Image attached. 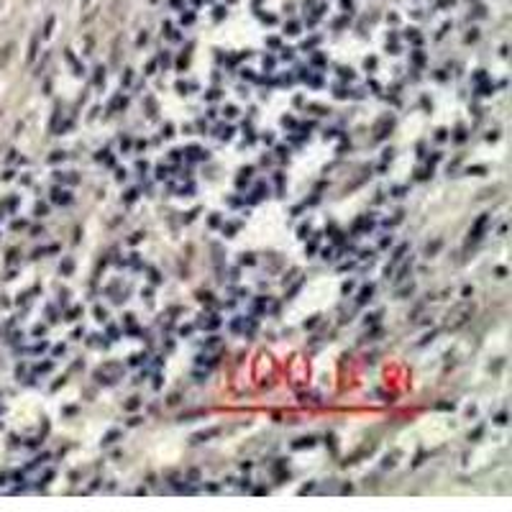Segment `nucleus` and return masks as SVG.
<instances>
[{
    "instance_id": "obj_1",
    "label": "nucleus",
    "mask_w": 512,
    "mask_h": 512,
    "mask_svg": "<svg viewBox=\"0 0 512 512\" xmlns=\"http://www.w3.org/2000/svg\"><path fill=\"white\" fill-rule=\"evenodd\" d=\"M471 312H474V310H471L469 305L458 307V310L453 312V318H456V320H448V331H458V328L466 323V318H471Z\"/></svg>"
},
{
    "instance_id": "obj_2",
    "label": "nucleus",
    "mask_w": 512,
    "mask_h": 512,
    "mask_svg": "<svg viewBox=\"0 0 512 512\" xmlns=\"http://www.w3.org/2000/svg\"><path fill=\"white\" fill-rule=\"evenodd\" d=\"M392 128H395V118H392V115H384L382 121L377 123V128H374V138H384Z\"/></svg>"
},
{
    "instance_id": "obj_3",
    "label": "nucleus",
    "mask_w": 512,
    "mask_h": 512,
    "mask_svg": "<svg viewBox=\"0 0 512 512\" xmlns=\"http://www.w3.org/2000/svg\"><path fill=\"white\" fill-rule=\"evenodd\" d=\"M487 220H489V215H482V218L474 223V228H471V233H469V241H479V239H482V230H484Z\"/></svg>"
},
{
    "instance_id": "obj_4",
    "label": "nucleus",
    "mask_w": 512,
    "mask_h": 512,
    "mask_svg": "<svg viewBox=\"0 0 512 512\" xmlns=\"http://www.w3.org/2000/svg\"><path fill=\"white\" fill-rule=\"evenodd\" d=\"M215 436H220V428L200 430V433H195V436H192V443H203V441H210V438H215Z\"/></svg>"
},
{
    "instance_id": "obj_5",
    "label": "nucleus",
    "mask_w": 512,
    "mask_h": 512,
    "mask_svg": "<svg viewBox=\"0 0 512 512\" xmlns=\"http://www.w3.org/2000/svg\"><path fill=\"white\" fill-rule=\"evenodd\" d=\"M312 446H315V438H312V436L297 438V441L292 443V448H295V451H302V448H312Z\"/></svg>"
},
{
    "instance_id": "obj_6",
    "label": "nucleus",
    "mask_w": 512,
    "mask_h": 512,
    "mask_svg": "<svg viewBox=\"0 0 512 512\" xmlns=\"http://www.w3.org/2000/svg\"><path fill=\"white\" fill-rule=\"evenodd\" d=\"M187 154H190V159H195V162H203V159H208V151H203L200 146H190V149H187Z\"/></svg>"
},
{
    "instance_id": "obj_7",
    "label": "nucleus",
    "mask_w": 512,
    "mask_h": 512,
    "mask_svg": "<svg viewBox=\"0 0 512 512\" xmlns=\"http://www.w3.org/2000/svg\"><path fill=\"white\" fill-rule=\"evenodd\" d=\"M52 200H54V203H62V205H69V203H72L69 192H62V190H54V192H52Z\"/></svg>"
},
{
    "instance_id": "obj_8",
    "label": "nucleus",
    "mask_w": 512,
    "mask_h": 512,
    "mask_svg": "<svg viewBox=\"0 0 512 512\" xmlns=\"http://www.w3.org/2000/svg\"><path fill=\"white\" fill-rule=\"evenodd\" d=\"M371 295H374V285L361 287V292H359V305H366V302L371 300Z\"/></svg>"
},
{
    "instance_id": "obj_9",
    "label": "nucleus",
    "mask_w": 512,
    "mask_h": 512,
    "mask_svg": "<svg viewBox=\"0 0 512 512\" xmlns=\"http://www.w3.org/2000/svg\"><path fill=\"white\" fill-rule=\"evenodd\" d=\"M441 246H443V241H441V239H436L433 244H428V246H425V254H428V256H436V254L441 251Z\"/></svg>"
},
{
    "instance_id": "obj_10",
    "label": "nucleus",
    "mask_w": 512,
    "mask_h": 512,
    "mask_svg": "<svg viewBox=\"0 0 512 512\" xmlns=\"http://www.w3.org/2000/svg\"><path fill=\"white\" fill-rule=\"evenodd\" d=\"M410 269H412V259H410V261H405V264H402V269H400V271H397V277H395V280H397V282H402V280H405V277H407V274H410Z\"/></svg>"
},
{
    "instance_id": "obj_11",
    "label": "nucleus",
    "mask_w": 512,
    "mask_h": 512,
    "mask_svg": "<svg viewBox=\"0 0 512 512\" xmlns=\"http://www.w3.org/2000/svg\"><path fill=\"white\" fill-rule=\"evenodd\" d=\"M230 136H233V128H230V126H220V128H218V138H220V141H228Z\"/></svg>"
},
{
    "instance_id": "obj_12",
    "label": "nucleus",
    "mask_w": 512,
    "mask_h": 512,
    "mask_svg": "<svg viewBox=\"0 0 512 512\" xmlns=\"http://www.w3.org/2000/svg\"><path fill=\"white\" fill-rule=\"evenodd\" d=\"M251 172H254V169H251V167H246V169H241V177H239V179H236V182H239V187H244V184H246V182H249V177H251Z\"/></svg>"
},
{
    "instance_id": "obj_13",
    "label": "nucleus",
    "mask_w": 512,
    "mask_h": 512,
    "mask_svg": "<svg viewBox=\"0 0 512 512\" xmlns=\"http://www.w3.org/2000/svg\"><path fill=\"white\" fill-rule=\"evenodd\" d=\"M123 407H126L128 412H133V410H138V407H141V400H138V397H131V400L123 405Z\"/></svg>"
},
{
    "instance_id": "obj_14",
    "label": "nucleus",
    "mask_w": 512,
    "mask_h": 512,
    "mask_svg": "<svg viewBox=\"0 0 512 512\" xmlns=\"http://www.w3.org/2000/svg\"><path fill=\"white\" fill-rule=\"evenodd\" d=\"M239 230V223H228V225H223V233H225V239H230V236Z\"/></svg>"
},
{
    "instance_id": "obj_15",
    "label": "nucleus",
    "mask_w": 512,
    "mask_h": 512,
    "mask_svg": "<svg viewBox=\"0 0 512 512\" xmlns=\"http://www.w3.org/2000/svg\"><path fill=\"white\" fill-rule=\"evenodd\" d=\"M118 436H121V433H118V430H110L108 436L103 438V443H105V446H110V443H115V438H118Z\"/></svg>"
},
{
    "instance_id": "obj_16",
    "label": "nucleus",
    "mask_w": 512,
    "mask_h": 512,
    "mask_svg": "<svg viewBox=\"0 0 512 512\" xmlns=\"http://www.w3.org/2000/svg\"><path fill=\"white\" fill-rule=\"evenodd\" d=\"M98 159H100V162H105L108 167H113V164H115V162H113V156H110L108 151H100V154H98Z\"/></svg>"
},
{
    "instance_id": "obj_17",
    "label": "nucleus",
    "mask_w": 512,
    "mask_h": 512,
    "mask_svg": "<svg viewBox=\"0 0 512 512\" xmlns=\"http://www.w3.org/2000/svg\"><path fill=\"white\" fill-rule=\"evenodd\" d=\"M338 74L343 77V80H353V69H351V67H341Z\"/></svg>"
},
{
    "instance_id": "obj_18",
    "label": "nucleus",
    "mask_w": 512,
    "mask_h": 512,
    "mask_svg": "<svg viewBox=\"0 0 512 512\" xmlns=\"http://www.w3.org/2000/svg\"><path fill=\"white\" fill-rule=\"evenodd\" d=\"M205 412L203 410H195V412H184V415H179V420H192V417H203Z\"/></svg>"
},
{
    "instance_id": "obj_19",
    "label": "nucleus",
    "mask_w": 512,
    "mask_h": 512,
    "mask_svg": "<svg viewBox=\"0 0 512 512\" xmlns=\"http://www.w3.org/2000/svg\"><path fill=\"white\" fill-rule=\"evenodd\" d=\"M405 251H407V244H402V246H397V251H395V256H392V261H400L402 256H405Z\"/></svg>"
},
{
    "instance_id": "obj_20",
    "label": "nucleus",
    "mask_w": 512,
    "mask_h": 512,
    "mask_svg": "<svg viewBox=\"0 0 512 512\" xmlns=\"http://www.w3.org/2000/svg\"><path fill=\"white\" fill-rule=\"evenodd\" d=\"M72 269H74V264H72V259H67V261H64V264H62V266H59V271H62V274H72Z\"/></svg>"
},
{
    "instance_id": "obj_21",
    "label": "nucleus",
    "mask_w": 512,
    "mask_h": 512,
    "mask_svg": "<svg viewBox=\"0 0 512 512\" xmlns=\"http://www.w3.org/2000/svg\"><path fill=\"white\" fill-rule=\"evenodd\" d=\"M466 174H477V177H479V174H487V167H469Z\"/></svg>"
},
{
    "instance_id": "obj_22",
    "label": "nucleus",
    "mask_w": 512,
    "mask_h": 512,
    "mask_svg": "<svg viewBox=\"0 0 512 512\" xmlns=\"http://www.w3.org/2000/svg\"><path fill=\"white\" fill-rule=\"evenodd\" d=\"M77 315H82V307H72L67 312V320H77Z\"/></svg>"
},
{
    "instance_id": "obj_23",
    "label": "nucleus",
    "mask_w": 512,
    "mask_h": 512,
    "mask_svg": "<svg viewBox=\"0 0 512 512\" xmlns=\"http://www.w3.org/2000/svg\"><path fill=\"white\" fill-rule=\"evenodd\" d=\"M179 402H182V395H179V392L169 395V400H167V405H172V407H174V405H179Z\"/></svg>"
},
{
    "instance_id": "obj_24",
    "label": "nucleus",
    "mask_w": 512,
    "mask_h": 512,
    "mask_svg": "<svg viewBox=\"0 0 512 512\" xmlns=\"http://www.w3.org/2000/svg\"><path fill=\"white\" fill-rule=\"evenodd\" d=\"M297 233H300V239H307V233H310V223H302V225L297 228Z\"/></svg>"
},
{
    "instance_id": "obj_25",
    "label": "nucleus",
    "mask_w": 512,
    "mask_h": 512,
    "mask_svg": "<svg viewBox=\"0 0 512 512\" xmlns=\"http://www.w3.org/2000/svg\"><path fill=\"white\" fill-rule=\"evenodd\" d=\"M223 113H225V118H236V115H239L236 105H225V110H223Z\"/></svg>"
},
{
    "instance_id": "obj_26",
    "label": "nucleus",
    "mask_w": 512,
    "mask_h": 512,
    "mask_svg": "<svg viewBox=\"0 0 512 512\" xmlns=\"http://www.w3.org/2000/svg\"><path fill=\"white\" fill-rule=\"evenodd\" d=\"M282 126H285V128H295V126H297V123H295V118H290V115H285V118H282Z\"/></svg>"
},
{
    "instance_id": "obj_27",
    "label": "nucleus",
    "mask_w": 512,
    "mask_h": 512,
    "mask_svg": "<svg viewBox=\"0 0 512 512\" xmlns=\"http://www.w3.org/2000/svg\"><path fill=\"white\" fill-rule=\"evenodd\" d=\"M453 141L463 144V141H466V131H463V128H456V136H453Z\"/></svg>"
},
{
    "instance_id": "obj_28",
    "label": "nucleus",
    "mask_w": 512,
    "mask_h": 512,
    "mask_svg": "<svg viewBox=\"0 0 512 512\" xmlns=\"http://www.w3.org/2000/svg\"><path fill=\"white\" fill-rule=\"evenodd\" d=\"M482 433H484V428L479 425V428H477V430H474V433H471V436H469V441H479V438H482Z\"/></svg>"
},
{
    "instance_id": "obj_29",
    "label": "nucleus",
    "mask_w": 512,
    "mask_h": 512,
    "mask_svg": "<svg viewBox=\"0 0 512 512\" xmlns=\"http://www.w3.org/2000/svg\"><path fill=\"white\" fill-rule=\"evenodd\" d=\"M64 156H67L64 151H54V154H52V162H54V164H57V162H64Z\"/></svg>"
},
{
    "instance_id": "obj_30",
    "label": "nucleus",
    "mask_w": 512,
    "mask_h": 512,
    "mask_svg": "<svg viewBox=\"0 0 512 512\" xmlns=\"http://www.w3.org/2000/svg\"><path fill=\"white\" fill-rule=\"evenodd\" d=\"M446 138H448V131H446V128H438V131H436V141H446Z\"/></svg>"
},
{
    "instance_id": "obj_31",
    "label": "nucleus",
    "mask_w": 512,
    "mask_h": 512,
    "mask_svg": "<svg viewBox=\"0 0 512 512\" xmlns=\"http://www.w3.org/2000/svg\"><path fill=\"white\" fill-rule=\"evenodd\" d=\"M241 264H246V266H251V264H256V259H254V254H244V259H241Z\"/></svg>"
},
{
    "instance_id": "obj_32",
    "label": "nucleus",
    "mask_w": 512,
    "mask_h": 512,
    "mask_svg": "<svg viewBox=\"0 0 512 512\" xmlns=\"http://www.w3.org/2000/svg\"><path fill=\"white\" fill-rule=\"evenodd\" d=\"M436 410H456V405H453V402H438Z\"/></svg>"
},
{
    "instance_id": "obj_33",
    "label": "nucleus",
    "mask_w": 512,
    "mask_h": 512,
    "mask_svg": "<svg viewBox=\"0 0 512 512\" xmlns=\"http://www.w3.org/2000/svg\"><path fill=\"white\" fill-rule=\"evenodd\" d=\"M95 72H98V74H95V82H98V85H100V82H103V80H105V69H103V67H98V69H95Z\"/></svg>"
},
{
    "instance_id": "obj_34",
    "label": "nucleus",
    "mask_w": 512,
    "mask_h": 512,
    "mask_svg": "<svg viewBox=\"0 0 512 512\" xmlns=\"http://www.w3.org/2000/svg\"><path fill=\"white\" fill-rule=\"evenodd\" d=\"M144 359H146L144 353H133V356H131V364H133V366H138V364H141Z\"/></svg>"
},
{
    "instance_id": "obj_35",
    "label": "nucleus",
    "mask_w": 512,
    "mask_h": 512,
    "mask_svg": "<svg viewBox=\"0 0 512 512\" xmlns=\"http://www.w3.org/2000/svg\"><path fill=\"white\" fill-rule=\"evenodd\" d=\"M310 110H315L318 115H325V113H331L328 108H323V105H310Z\"/></svg>"
},
{
    "instance_id": "obj_36",
    "label": "nucleus",
    "mask_w": 512,
    "mask_h": 512,
    "mask_svg": "<svg viewBox=\"0 0 512 512\" xmlns=\"http://www.w3.org/2000/svg\"><path fill=\"white\" fill-rule=\"evenodd\" d=\"M138 198V190H131V192H126V203H133Z\"/></svg>"
},
{
    "instance_id": "obj_37",
    "label": "nucleus",
    "mask_w": 512,
    "mask_h": 512,
    "mask_svg": "<svg viewBox=\"0 0 512 512\" xmlns=\"http://www.w3.org/2000/svg\"><path fill=\"white\" fill-rule=\"evenodd\" d=\"M492 92H494L492 85H482V87H479V95H492Z\"/></svg>"
},
{
    "instance_id": "obj_38",
    "label": "nucleus",
    "mask_w": 512,
    "mask_h": 512,
    "mask_svg": "<svg viewBox=\"0 0 512 512\" xmlns=\"http://www.w3.org/2000/svg\"><path fill=\"white\" fill-rule=\"evenodd\" d=\"M407 295H412V285H410V287H402V290H397V297H407Z\"/></svg>"
},
{
    "instance_id": "obj_39",
    "label": "nucleus",
    "mask_w": 512,
    "mask_h": 512,
    "mask_svg": "<svg viewBox=\"0 0 512 512\" xmlns=\"http://www.w3.org/2000/svg\"><path fill=\"white\" fill-rule=\"evenodd\" d=\"M105 315H108V312H105V310H103V307H95V318H98V320H100V323H103V320H105Z\"/></svg>"
},
{
    "instance_id": "obj_40",
    "label": "nucleus",
    "mask_w": 512,
    "mask_h": 512,
    "mask_svg": "<svg viewBox=\"0 0 512 512\" xmlns=\"http://www.w3.org/2000/svg\"><path fill=\"white\" fill-rule=\"evenodd\" d=\"M318 320H320V315H312V318H310V320H305V328H312V325H315V323H318Z\"/></svg>"
},
{
    "instance_id": "obj_41",
    "label": "nucleus",
    "mask_w": 512,
    "mask_h": 512,
    "mask_svg": "<svg viewBox=\"0 0 512 512\" xmlns=\"http://www.w3.org/2000/svg\"><path fill=\"white\" fill-rule=\"evenodd\" d=\"M174 136V128H172V123H167L164 126V138H172Z\"/></svg>"
},
{
    "instance_id": "obj_42",
    "label": "nucleus",
    "mask_w": 512,
    "mask_h": 512,
    "mask_svg": "<svg viewBox=\"0 0 512 512\" xmlns=\"http://www.w3.org/2000/svg\"><path fill=\"white\" fill-rule=\"evenodd\" d=\"M46 210H49V208H46V205H41V203L36 205V215H46Z\"/></svg>"
},
{
    "instance_id": "obj_43",
    "label": "nucleus",
    "mask_w": 512,
    "mask_h": 512,
    "mask_svg": "<svg viewBox=\"0 0 512 512\" xmlns=\"http://www.w3.org/2000/svg\"><path fill=\"white\" fill-rule=\"evenodd\" d=\"M494 423H497V425H504V423H507V415H504V412H499V415L494 417Z\"/></svg>"
},
{
    "instance_id": "obj_44",
    "label": "nucleus",
    "mask_w": 512,
    "mask_h": 512,
    "mask_svg": "<svg viewBox=\"0 0 512 512\" xmlns=\"http://www.w3.org/2000/svg\"><path fill=\"white\" fill-rule=\"evenodd\" d=\"M312 64H318V67H320V64H325L323 54H315V57H312Z\"/></svg>"
},
{
    "instance_id": "obj_45",
    "label": "nucleus",
    "mask_w": 512,
    "mask_h": 512,
    "mask_svg": "<svg viewBox=\"0 0 512 512\" xmlns=\"http://www.w3.org/2000/svg\"><path fill=\"white\" fill-rule=\"evenodd\" d=\"M287 33H300V26H297V23H290V26H287Z\"/></svg>"
},
{
    "instance_id": "obj_46",
    "label": "nucleus",
    "mask_w": 512,
    "mask_h": 512,
    "mask_svg": "<svg viewBox=\"0 0 512 512\" xmlns=\"http://www.w3.org/2000/svg\"><path fill=\"white\" fill-rule=\"evenodd\" d=\"M184 67H187V57L182 54V57H179V62H177V69H184Z\"/></svg>"
},
{
    "instance_id": "obj_47",
    "label": "nucleus",
    "mask_w": 512,
    "mask_h": 512,
    "mask_svg": "<svg viewBox=\"0 0 512 512\" xmlns=\"http://www.w3.org/2000/svg\"><path fill=\"white\" fill-rule=\"evenodd\" d=\"M364 67H366V69H374V67H377V59H374V57H371V59H366V62H364Z\"/></svg>"
},
{
    "instance_id": "obj_48",
    "label": "nucleus",
    "mask_w": 512,
    "mask_h": 512,
    "mask_svg": "<svg viewBox=\"0 0 512 512\" xmlns=\"http://www.w3.org/2000/svg\"><path fill=\"white\" fill-rule=\"evenodd\" d=\"M177 92H179V95H187V85H184V82H177Z\"/></svg>"
},
{
    "instance_id": "obj_49",
    "label": "nucleus",
    "mask_w": 512,
    "mask_h": 512,
    "mask_svg": "<svg viewBox=\"0 0 512 512\" xmlns=\"http://www.w3.org/2000/svg\"><path fill=\"white\" fill-rule=\"evenodd\" d=\"M348 95H351V92H346L343 87H338V90H336V98H341V100H343V98H348Z\"/></svg>"
},
{
    "instance_id": "obj_50",
    "label": "nucleus",
    "mask_w": 512,
    "mask_h": 512,
    "mask_svg": "<svg viewBox=\"0 0 512 512\" xmlns=\"http://www.w3.org/2000/svg\"><path fill=\"white\" fill-rule=\"evenodd\" d=\"M141 239H144V233H133V236H131V244H138Z\"/></svg>"
},
{
    "instance_id": "obj_51",
    "label": "nucleus",
    "mask_w": 512,
    "mask_h": 512,
    "mask_svg": "<svg viewBox=\"0 0 512 512\" xmlns=\"http://www.w3.org/2000/svg\"><path fill=\"white\" fill-rule=\"evenodd\" d=\"M215 98H220V90H210L208 92V100H215Z\"/></svg>"
},
{
    "instance_id": "obj_52",
    "label": "nucleus",
    "mask_w": 512,
    "mask_h": 512,
    "mask_svg": "<svg viewBox=\"0 0 512 512\" xmlns=\"http://www.w3.org/2000/svg\"><path fill=\"white\" fill-rule=\"evenodd\" d=\"M187 479H190V482H198V471H195V469H192V471H190V474H187Z\"/></svg>"
},
{
    "instance_id": "obj_53",
    "label": "nucleus",
    "mask_w": 512,
    "mask_h": 512,
    "mask_svg": "<svg viewBox=\"0 0 512 512\" xmlns=\"http://www.w3.org/2000/svg\"><path fill=\"white\" fill-rule=\"evenodd\" d=\"M271 67H274V59H271V57H269V59H264V69H271Z\"/></svg>"
},
{
    "instance_id": "obj_54",
    "label": "nucleus",
    "mask_w": 512,
    "mask_h": 512,
    "mask_svg": "<svg viewBox=\"0 0 512 512\" xmlns=\"http://www.w3.org/2000/svg\"><path fill=\"white\" fill-rule=\"evenodd\" d=\"M497 277H507V269H504V266H497Z\"/></svg>"
},
{
    "instance_id": "obj_55",
    "label": "nucleus",
    "mask_w": 512,
    "mask_h": 512,
    "mask_svg": "<svg viewBox=\"0 0 512 512\" xmlns=\"http://www.w3.org/2000/svg\"><path fill=\"white\" fill-rule=\"evenodd\" d=\"M159 62H162V67H167V64H169V57H167V54H162V57H159Z\"/></svg>"
},
{
    "instance_id": "obj_56",
    "label": "nucleus",
    "mask_w": 512,
    "mask_h": 512,
    "mask_svg": "<svg viewBox=\"0 0 512 512\" xmlns=\"http://www.w3.org/2000/svg\"><path fill=\"white\" fill-rule=\"evenodd\" d=\"M351 290H353V282H346V285H343V292H346V295H348V292H351Z\"/></svg>"
}]
</instances>
